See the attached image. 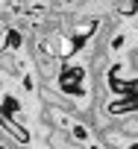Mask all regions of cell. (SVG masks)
Wrapping results in <instances>:
<instances>
[{
	"instance_id": "cell-4",
	"label": "cell",
	"mask_w": 138,
	"mask_h": 149,
	"mask_svg": "<svg viewBox=\"0 0 138 149\" xmlns=\"http://www.w3.org/2000/svg\"><path fill=\"white\" fill-rule=\"evenodd\" d=\"M91 149H94V146H91Z\"/></svg>"
},
{
	"instance_id": "cell-1",
	"label": "cell",
	"mask_w": 138,
	"mask_h": 149,
	"mask_svg": "<svg viewBox=\"0 0 138 149\" xmlns=\"http://www.w3.org/2000/svg\"><path fill=\"white\" fill-rule=\"evenodd\" d=\"M118 129H120V134H123V137H138V114L132 111L129 117H123Z\"/></svg>"
},
{
	"instance_id": "cell-3",
	"label": "cell",
	"mask_w": 138,
	"mask_h": 149,
	"mask_svg": "<svg viewBox=\"0 0 138 149\" xmlns=\"http://www.w3.org/2000/svg\"><path fill=\"white\" fill-rule=\"evenodd\" d=\"M129 149H138V143H132V146H129Z\"/></svg>"
},
{
	"instance_id": "cell-2",
	"label": "cell",
	"mask_w": 138,
	"mask_h": 149,
	"mask_svg": "<svg viewBox=\"0 0 138 149\" xmlns=\"http://www.w3.org/2000/svg\"><path fill=\"white\" fill-rule=\"evenodd\" d=\"M132 64H135V67H138V53H135V58H132Z\"/></svg>"
}]
</instances>
